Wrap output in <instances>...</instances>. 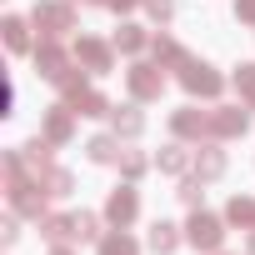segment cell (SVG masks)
Wrapping results in <instances>:
<instances>
[{
  "mask_svg": "<svg viewBox=\"0 0 255 255\" xmlns=\"http://www.w3.org/2000/svg\"><path fill=\"white\" fill-rule=\"evenodd\" d=\"M180 85H185V95L220 100V90H225V75H220L215 65H205V60H185V65H180Z\"/></svg>",
  "mask_w": 255,
  "mask_h": 255,
  "instance_id": "cell-1",
  "label": "cell"
},
{
  "mask_svg": "<svg viewBox=\"0 0 255 255\" xmlns=\"http://www.w3.org/2000/svg\"><path fill=\"white\" fill-rule=\"evenodd\" d=\"M225 225L230 220H220V215H210V210H190V220H185V240L195 245V250H220L225 245Z\"/></svg>",
  "mask_w": 255,
  "mask_h": 255,
  "instance_id": "cell-2",
  "label": "cell"
},
{
  "mask_svg": "<svg viewBox=\"0 0 255 255\" xmlns=\"http://www.w3.org/2000/svg\"><path fill=\"white\" fill-rule=\"evenodd\" d=\"M30 20L45 30V35H70L75 30V10H70V0H35V10H30Z\"/></svg>",
  "mask_w": 255,
  "mask_h": 255,
  "instance_id": "cell-3",
  "label": "cell"
},
{
  "mask_svg": "<svg viewBox=\"0 0 255 255\" xmlns=\"http://www.w3.org/2000/svg\"><path fill=\"white\" fill-rule=\"evenodd\" d=\"M125 85H130L135 100H160V90H165V65H155V60H135L130 70H125Z\"/></svg>",
  "mask_w": 255,
  "mask_h": 255,
  "instance_id": "cell-4",
  "label": "cell"
},
{
  "mask_svg": "<svg viewBox=\"0 0 255 255\" xmlns=\"http://www.w3.org/2000/svg\"><path fill=\"white\" fill-rule=\"evenodd\" d=\"M75 60H80V70H90V75H105V70L115 65V40L80 35V40H75Z\"/></svg>",
  "mask_w": 255,
  "mask_h": 255,
  "instance_id": "cell-5",
  "label": "cell"
},
{
  "mask_svg": "<svg viewBox=\"0 0 255 255\" xmlns=\"http://www.w3.org/2000/svg\"><path fill=\"white\" fill-rule=\"evenodd\" d=\"M135 215H140V195H135V180H125V185H115V190H110V200H105V220L125 230Z\"/></svg>",
  "mask_w": 255,
  "mask_h": 255,
  "instance_id": "cell-6",
  "label": "cell"
},
{
  "mask_svg": "<svg viewBox=\"0 0 255 255\" xmlns=\"http://www.w3.org/2000/svg\"><path fill=\"white\" fill-rule=\"evenodd\" d=\"M245 130H250L245 105H215V110H210V140H235V135H245Z\"/></svg>",
  "mask_w": 255,
  "mask_h": 255,
  "instance_id": "cell-7",
  "label": "cell"
},
{
  "mask_svg": "<svg viewBox=\"0 0 255 255\" xmlns=\"http://www.w3.org/2000/svg\"><path fill=\"white\" fill-rule=\"evenodd\" d=\"M170 135L175 140H210V110H195V105L175 110L170 115Z\"/></svg>",
  "mask_w": 255,
  "mask_h": 255,
  "instance_id": "cell-8",
  "label": "cell"
},
{
  "mask_svg": "<svg viewBox=\"0 0 255 255\" xmlns=\"http://www.w3.org/2000/svg\"><path fill=\"white\" fill-rule=\"evenodd\" d=\"M35 70H40L45 80H60V75L70 70V55L60 50L55 35H40V45H35Z\"/></svg>",
  "mask_w": 255,
  "mask_h": 255,
  "instance_id": "cell-9",
  "label": "cell"
},
{
  "mask_svg": "<svg viewBox=\"0 0 255 255\" xmlns=\"http://www.w3.org/2000/svg\"><path fill=\"white\" fill-rule=\"evenodd\" d=\"M70 135H75V110L70 105H50L45 110V140L50 145H65Z\"/></svg>",
  "mask_w": 255,
  "mask_h": 255,
  "instance_id": "cell-10",
  "label": "cell"
},
{
  "mask_svg": "<svg viewBox=\"0 0 255 255\" xmlns=\"http://www.w3.org/2000/svg\"><path fill=\"white\" fill-rule=\"evenodd\" d=\"M195 175H200V180H220V175H225V150H220L215 140H205V145L195 150Z\"/></svg>",
  "mask_w": 255,
  "mask_h": 255,
  "instance_id": "cell-11",
  "label": "cell"
},
{
  "mask_svg": "<svg viewBox=\"0 0 255 255\" xmlns=\"http://www.w3.org/2000/svg\"><path fill=\"white\" fill-rule=\"evenodd\" d=\"M110 130L125 135V140H135V135L145 130V115H140L135 105H115V110H110Z\"/></svg>",
  "mask_w": 255,
  "mask_h": 255,
  "instance_id": "cell-12",
  "label": "cell"
},
{
  "mask_svg": "<svg viewBox=\"0 0 255 255\" xmlns=\"http://www.w3.org/2000/svg\"><path fill=\"white\" fill-rule=\"evenodd\" d=\"M115 50H120V55H140V50H150V35H145L135 20H125V25L115 30Z\"/></svg>",
  "mask_w": 255,
  "mask_h": 255,
  "instance_id": "cell-13",
  "label": "cell"
},
{
  "mask_svg": "<svg viewBox=\"0 0 255 255\" xmlns=\"http://www.w3.org/2000/svg\"><path fill=\"white\" fill-rule=\"evenodd\" d=\"M150 60H155V65H175V70H180L190 55L180 50V40H170V35H155V40H150Z\"/></svg>",
  "mask_w": 255,
  "mask_h": 255,
  "instance_id": "cell-14",
  "label": "cell"
},
{
  "mask_svg": "<svg viewBox=\"0 0 255 255\" xmlns=\"http://www.w3.org/2000/svg\"><path fill=\"white\" fill-rule=\"evenodd\" d=\"M85 155H90L95 165H115V160H120V135H90V140H85Z\"/></svg>",
  "mask_w": 255,
  "mask_h": 255,
  "instance_id": "cell-15",
  "label": "cell"
},
{
  "mask_svg": "<svg viewBox=\"0 0 255 255\" xmlns=\"http://www.w3.org/2000/svg\"><path fill=\"white\" fill-rule=\"evenodd\" d=\"M40 235H45L50 245L75 240V215H40Z\"/></svg>",
  "mask_w": 255,
  "mask_h": 255,
  "instance_id": "cell-16",
  "label": "cell"
},
{
  "mask_svg": "<svg viewBox=\"0 0 255 255\" xmlns=\"http://www.w3.org/2000/svg\"><path fill=\"white\" fill-rule=\"evenodd\" d=\"M145 245H150L155 255H170V250L180 245V225H170V220H155V225H150V235H145Z\"/></svg>",
  "mask_w": 255,
  "mask_h": 255,
  "instance_id": "cell-17",
  "label": "cell"
},
{
  "mask_svg": "<svg viewBox=\"0 0 255 255\" xmlns=\"http://www.w3.org/2000/svg\"><path fill=\"white\" fill-rule=\"evenodd\" d=\"M155 165H160V170H165V175H185V170H190V165H195V160H190V155H185V145H180V140H170V145H165V150H160V155H155Z\"/></svg>",
  "mask_w": 255,
  "mask_h": 255,
  "instance_id": "cell-18",
  "label": "cell"
},
{
  "mask_svg": "<svg viewBox=\"0 0 255 255\" xmlns=\"http://www.w3.org/2000/svg\"><path fill=\"white\" fill-rule=\"evenodd\" d=\"M100 255H140V245H135V235L130 230H110V235H100Z\"/></svg>",
  "mask_w": 255,
  "mask_h": 255,
  "instance_id": "cell-19",
  "label": "cell"
},
{
  "mask_svg": "<svg viewBox=\"0 0 255 255\" xmlns=\"http://www.w3.org/2000/svg\"><path fill=\"white\" fill-rule=\"evenodd\" d=\"M20 160H25L35 175H45V170H50V140H45V135H40V140H25V145H20Z\"/></svg>",
  "mask_w": 255,
  "mask_h": 255,
  "instance_id": "cell-20",
  "label": "cell"
},
{
  "mask_svg": "<svg viewBox=\"0 0 255 255\" xmlns=\"http://www.w3.org/2000/svg\"><path fill=\"white\" fill-rule=\"evenodd\" d=\"M225 220H230V225H240V230H255V200H250V195H230Z\"/></svg>",
  "mask_w": 255,
  "mask_h": 255,
  "instance_id": "cell-21",
  "label": "cell"
},
{
  "mask_svg": "<svg viewBox=\"0 0 255 255\" xmlns=\"http://www.w3.org/2000/svg\"><path fill=\"white\" fill-rule=\"evenodd\" d=\"M0 30H5V45L20 55V50H30V20H20V15H5V25H0Z\"/></svg>",
  "mask_w": 255,
  "mask_h": 255,
  "instance_id": "cell-22",
  "label": "cell"
},
{
  "mask_svg": "<svg viewBox=\"0 0 255 255\" xmlns=\"http://www.w3.org/2000/svg\"><path fill=\"white\" fill-rule=\"evenodd\" d=\"M40 185H45V195H50V200H65V195L75 190V180H70V170H60V165H50V170L40 175Z\"/></svg>",
  "mask_w": 255,
  "mask_h": 255,
  "instance_id": "cell-23",
  "label": "cell"
},
{
  "mask_svg": "<svg viewBox=\"0 0 255 255\" xmlns=\"http://www.w3.org/2000/svg\"><path fill=\"white\" fill-rule=\"evenodd\" d=\"M235 90H240V105H245V110H255V60L235 65Z\"/></svg>",
  "mask_w": 255,
  "mask_h": 255,
  "instance_id": "cell-24",
  "label": "cell"
},
{
  "mask_svg": "<svg viewBox=\"0 0 255 255\" xmlns=\"http://www.w3.org/2000/svg\"><path fill=\"white\" fill-rule=\"evenodd\" d=\"M115 165H120V175H125V180H140L150 160H145L140 150H120V160H115Z\"/></svg>",
  "mask_w": 255,
  "mask_h": 255,
  "instance_id": "cell-25",
  "label": "cell"
},
{
  "mask_svg": "<svg viewBox=\"0 0 255 255\" xmlns=\"http://www.w3.org/2000/svg\"><path fill=\"white\" fill-rule=\"evenodd\" d=\"M75 240H100V215L80 210V215H75Z\"/></svg>",
  "mask_w": 255,
  "mask_h": 255,
  "instance_id": "cell-26",
  "label": "cell"
},
{
  "mask_svg": "<svg viewBox=\"0 0 255 255\" xmlns=\"http://www.w3.org/2000/svg\"><path fill=\"white\" fill-rule=\"evenodd\" d=\"M200 185H205V180H200V175H190V180H185V185H180L175 195H180V200H185L190 210H200V200H205V190H200Z\"/></svg>",
  "mask_w": 255,
  "mask_h": 255,
  "instance_id": "cell-27",
  "label": "cell"
},
{
  "mask_svg": "<svg viewBox=\"0 0 255 255\" xmlns=\"http://www.w3.org/2000/svg\"><path fill=\"white\" fill-rule=\"evenodd\" d=\"M145 10H150V20H160V25H165V20L175 15V0H145Z\"/></svg>",
  "mask_w": 255,
  "mask_h": 255,
  "instance_id": "cell-28",
  "label": "cell"
},
{
  "mask_svg": "<svg viewBox=\"0 0 255 255\" xmlns=\"http://www.w3.org/2000/svg\"><path fill=\"white\" fill-rule=\"evenodd\" d=\"M235 20H245V25H255V0H235Z\"/></svg>",
  "mask_w": 255,
  "mask_h": 255,
  "instance_id": "cell-29",
  "label": "cell"
},
{
  "mask_svg": "<svg viewBox=\"0 0 255 255\" xmlns=\"http://www.w3.org/2000/svg\"><path fill=\"white\" fill-rule=\"evenodd\" d=\"M105 5H110V10H120V15H125V10H135V5H145V0H105Z\"/></svg>",
  "mask_w": 255,
  "mask_h": 255,
  "instance_id": "cell-30",
  "label": "cell"
},
{
  "mask_svg": "<svg viewBox=\"0 0 255 255\" xmlns=\"http://www.w3.org/2000/svg\"><path fill=\"white\" fill-rule=\"evenodd\" d=\"M50 255H75V250L70 245H50Z\"/></svg>",
  "mask_w": 255,
  "mask_h": 255,
  "instance_id": "cell-31",
  "label": "cell"
},
{
  "mask_svg": "<svg viewBox=\"0 0 255 255\" xmlns=\"http://www.w3.org/2000/svg\"><path fill=\"white\" fill-rule=\"evenodd\" d=\"M250 255H255V230H250Z\"/></svg>",
  "mask_w": 255,
  "mask_h": 255,
  "instance_id": "cell-32",
  "label": "cell"
},
{
  "mask_svg": "<svg viewBox=\"0 0 255 255\" xmlns=\"http://www.w3.org/2000/svg\"><path fill=\"white\" fill-rule=\"evenodd\" d=\"M70 5H75V0H70ZM80 5H95V0H80Z\"/></svg>",
  "mask_w": 255,
  "mask_h": 255,
  "instance_id": "cell-33",
  "label": "cell"
},
{
  "mask_svg": "<svg viewBox=\"0 0 255 255\" xmlns=\"http://www.w3.org/2000/svg\"><path fill=\"white\" fill-rule=\"evenodd\" d=\"M210 255H225V250H210Z\"/></svg>",
  "mask_w": 255,
  "mask_h": 255,
  "instance_id": "cell-34",
  "label": "cell"
}]
</instances>
